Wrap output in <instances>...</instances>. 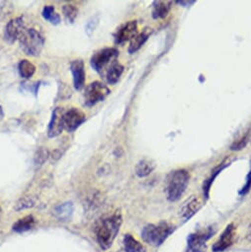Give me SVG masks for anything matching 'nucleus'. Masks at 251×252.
Returning <instances> with one entry per match:
<instances>
[{
    "mask_svg": "<svg viewBox=\"0 0 251 252\" xmlns=\"http://www.w3.org/2000/svg\"><path fill=\"white\" fill-rule=\"evenodd\" d=\"M122 225V216L119 213L102 220L96 227V238L99 246L107 250L109 249Z\"/></svg>",
    "mask_w": 251,
    "mask_h": 252,
    "instance_id": "obj_1",
    "label": "nucleus"
},
{
    "mask_svg": "<svg viewBox=\"0 0 251 252\" xmlns=\"http://www.w3.org/2000/svg\"><path fill=\"white\" fill-rule=\"evenodd\" d=\"M189 180L190 175L188 171L184 169H179L171 172L167 177L165 186V193L167 199L170 202L178 201L186 191Z\"/></svg>",
    "mask_w": 251,
    "mask_h": 252,
    "instance_id": "obj_2",
    "label": "nucleus"
},
{
    "mask_svg": "<svg viewBox=\"0 0 251 252\" xmlns=\"http://www.w3.org/2000/svg\"><path fill=\"white\" fill-rule=\"evenodd\" d=\"M19 43L21 49L26 55L31 57H38L44 48L45 37L35 28H26L19 39Z\"/></svg>",
    "mask_w": 251,
    "mask_h": 252,
    "instance_id": "obj_3",
    "label": "nucleus"
},
{
    "mask_svg": "<svg viewBox=\"0 0 251 252\" xmlns=\"http://www.w3.org/2000/svg\"><path fill=\"white\" fill-rule=\"evenodd\" d=\"M174 227L168 222L161 221L158 224H148L142 230V237L147 243L158 246L172 233Z\"/></svg>",
    "mask_w": 251,
    "mask_h": 252,
    "instance_id": "obj_4",
    "label": "nucleus"
},
{
    "mask_svg": "<svg viewBox=\"0 0 251 252\" xmlns=\"http://www.w3.org/2000/svg\"><path fill=\"white\" fill-rule=\"evenodd\" d=\"M119 57V51L115 48H105L96 52L91 60L90 64L92 68L98 73L102 74L106 72L109 67L116 63L117 58Z\"/></svg>",
    "mask_w": 251,
    "mask_h": 252,
    "instance_id": "obj_5",
    "label": "nucleus"
},
{
    "mask_svg": "<svg viewBox=\"0 0 251 252\" xmlns=\"http://www.w3.org/2000/svg\"><path fill=\"white\" fill-rule=\"evenodd\" d=\"M111 93L110 89L100 81L90 83L84 91V105L92 107L97 103L103 101Z\"/></svg>",
    "mask_w": 251,
    "mask_h": 252,
    "instance_id": "obj_6",
    "label": "nucleus"
},
{
    "mask_svg": "<svg viewBox=\"0 0 251 252\" xmlns=\"http://www.w3.org/2000/svg\"><path fill=\"white\" fill-rule=\"evenodd\" d=\"M215 233L212 227L198 230L192 233L188 238V246L186 252H205L207 240Z\"/></svg>",
    "mask_w": 251,
    "mask_h": 252,
    "instance_id": "obj_7",
    "label": "nucleus"
},
{
    "mask_svg": "<svg viewBox=\"0 0 251 252\" xmlns=\"http://www.w3.org/2000/svg\"><path fill=\"white\" fill-rule=\"evenodd\" d=\"M85 120L86 116L81 110L77 108H71L64 112L63 128L67 132L72 133L80 127V126L85 122Z\"/></svg>",
    "mask_w": 251,
    "mask_h": 252,
    "instance_id": "obj_8",
    "label": "nucleus"
},
{
    "mask_svg": "<svg viewBox=\"0 0 251 252\" xmlns=\"http://www.w3.org/2000/svg\"><path fill=\"white\" fill-rule=\"evenodd\" d=\"M25 30H26V26H25L24 18L17 17L7 23L4 31V38L8 43L12 44L15 41L20 39V37L22 36Z\"/></svg>",
    "mask_w": 251,
    "mask_h": 252,
    "instance_id": "obj_9",
    "label": "nucleus"
},
{
    "mask_svg": "<svg viewBox=\"0 0 251 252\" xmlns=\"http://www.w3.org/2000/svg\"><path fill=\"white\" fill-rule=\"evenodd\" d=\"M138 35V24L137 21H130L122 25L119 29H117L114 34L115 43L118 45H122L130 40H133Z\"/></svg>",
    "mask_w": 251,
    "mask_h": 252,
    "instance_id": "obj_10",
    "label": "nucleus"
},
{
    "mask_svg": "<svg viewBox=\"0 0 251 252\" xmlns=\"http://www.w3.org/2000/svg\"><path fill=\"white\" fill-rule=\"evenodd\" d=\"M64 110L63 108L58 107L53 111L52 118L49 124V128H48V137L49 138H56L60 136L63 131L64 130L63 128V115H64Z\"/></svg>",
    "mask_w": 251,
    "mask_h": 252,
    "instance_id": "obj_11",
    "label": "nucleus"
},
{
    "mask_svg": "<svg viewBox=\"0 0 251 252\" xmlns=\"http://www.w3.org/2000/svg\"><path fill=\"white\" fill-rule=\"evenodd\" d=\"M235 236V227L233 224H229L225 227L219 240L214 244L213 251L214 252H221L228 248L234 240Z\"/></svg>",
    "mask_w": 251,
    "mask_h": 252,
    "instance_id": "obj_12",
    "label": "nucleus"
},
{
    "mask_svg": "<svg viewBox=\"0 0 251 252\" xmlns=\"http://www.w3.org/2000/svg\"><path fill=\"white\" fill-rule=\"evenodd\" d=\"M70 71L73 77V85L76 90H80L85 84V67L82 60H76L70 63Z\"/></svg>",
    "mask_w": 251,
    "mask_h": 252,
    "instance_id": "obj_13",
    "label": "nucleus"
},
{
    "mask_svg": "<svg viewBox=\"0 0 251 252\" xmlns=\"http://www.w3.org/2000/svg\"><path fill=\"white\" fill-rule=\"evenodd\" d=\"M202 201L197 197H191L187 200V202L184 203V205L181 208L180 216L183 219V220H190L198 211L202 208Z\"/></svg>",
    "mask_w": 251,
    "mask_h": 252,
    "instance_id": "obj_14",
    "label": "nucleus"
},
{
    "mask_svg": "<svg viewBox=\"0 0 251 252\" xmlns=\"http://www.w3.org/2000/svg\"><path fill=\"white\" fill-rule=\"evenodd\" d=\"M171 1H155L153 4V17L155 19L165 18L171 9Z\"/></svg>",
    "mask_w": 251,
    "mask_h": 252,
    "instance_id": "obj_15",
    "label": "nucleus"
},
{
    "mask_svg": "<svg viewBox=\"0 0 251 252\" xmlns=\"http://www.w3.org/2000/svg\"><path fill=\"white\" fill-rule=\"evenodd\" d=\"M73 211H74L73 204L71 202H66V203L58 205L54 209V215L61 220H69V218H71Z\"/></svg>",
    "mask_w": 251,
    "mask_h": 252,
    "instance_id": "obj_16",
    "label": "nucleus"
},
{
    "mask_svg": "<svg viewBox=\"0 0 251 252\" xmlns=\"http://www.w3.org/2000/svg\"><path fill=\"white\" fill-rule=\"evenodd\" d=\"M151 29H145L142 33L138 34L132 41L129 47V53L130 54H134L136 52H138L144 45L145 43L148 41V39L151 36Z\"/></svg>",
    "mask_w": 251,
    "mask_h": 252,
    "instance_id": "obj_17",
    "label": "nucleus"
},
{
    "mask_svg": "<svg viewBox=\"0 0 251 252\" xmlns=\"http://www.w3.org/2000/svg\"><path fill=\"white\" fill-rule=\"evenodd\" d=\"M123 72H124V66L121 63H119L118 62H116L105 72V77H106L107 82L109 84L117 83L118 80L120 79L121 75L123 74Z\"/></svg>",
    "mask_w": 251,
    "mask_h": 252,
    "instance_id": "obj_18",
    "label": "nucleus"
},
{
    "mask_svg": "<svg viewBox=\"0 0 251 252\" xmlns=\"http://www.w3.org/2000/svg\"><path fill=\"white\" fill-rule=\"evenodd\" d=\"M124 247L126 252H146L145 246L139 242L131 234H126L124 237Z\"/></svg>",
    "mask_w": 251,
    "mask_h": 252,
    "instance_id": "obj_19",
    "label": "nucleus"
},
{
    "mask_svg": "<svg viewBox=\"0 0 251 252\" xmlns=\"http://www.w3.org/2000/svg\"><path fill=\"white\" fill-rule=\"evenodd\" d=\"M156 168V163L149 158H144L136 166V173L139 177L149 176Z\"/></svg>",
    "mask_w": 251,
    "mask_h": 252,
    "instance_id": "obj_20",
    "label": "nucleus"
},
{
    "mask_svg": "<svg viewBox=\"0 0 251 252\" xmlns=\"http://www.w3.org/2000/svg\"><path fill=\"white\" fill-rule=\"evenodd\" d=\"M36 220L33 216H26L13 224V230L16 232H25L34 227Z\"/></svg>",
    "mask_w": 251,
    "mask_h": 252,
    "instance_id": "obj_21",
    "label": "nucleus"
},
{
    "mask_svg": "<svg viewBox=\"0 0 251 252\" xmlns=\"http://www.w3.org/2000/svg\"><path fill=\"white\" fill-rule=\"evenodd\" d=\"M18 71L21 77L31 78L36 72V66L28 60H22L18 64Z\"/></svg>",
    "mask_w": 251,
    "mask_h": 252,
    "instance_id": "obj_22",
    "label": "nucleus"
},
{
    "mask_svg": "<svg viewBox=\"0 0 251 252\" xmlns=\"http://www.w3.org/2000/svg\"><path fill=\"white\" fill-rule=\"evenodd\" d=\"M42 15L45 20L49 21L53 25H58L61 23V16L56 12L53 5H47L42 11Z\"/></svg>",
    "mask_w": 251,
    "mask_h": 252,
    "instance_id": "obj_23",
    "label": "nucleus"
},
{
    "mask_svg": "<svg viewBox=\"0 0 251 252\" xmlns=\"http://www.w3.org/2000/svg\"><path fill=\"white\" fill-rule=\"evenodd\" d=\"M63 12L68 23H73L78 15V9L72 4H66L63 7Z\"/></svg>",
    "mask_w": 251,
    "mask_h": 252,
    "instance_id": "obj_24",
    "label": "nucleus"
},
{
    "mask_svg": "<svg viewBox=\"0 0 251 252\" xmlns=\"http://www.w3.org/2000/svg\"><path fill=\"white\" fill-rule=\"evenodd\" d=\"M35 200L34 198L32 197H25V198H22L21 200L18 201V203L16 204L15 206V210L16 211H22V210H25V209H29V208H32L35 206Z\"/></svg>",
    "mask_w": 251,
    "mask_h": 252,
    "instance_id": "obj_25",
    "label": "nucleus"
},
{
    "mask_svg": "<svg viewBox=\"0 0 251 252\" xmlns=\"http://www.w3.org/2000/svg\"><path fill=\"white\" fill-rule=\"evenodd\" d=\"M222 168H223V166H221V167L220 166L218 169H216V170L213 172L212 176H211L209 179H207V180L205 181V183H204V196H205L206 198L209 197V191H210V188H211L212 183L214 182V179L217 177V175L219 174V172L221 171Z\"/></svg>",
    "mask_w": 251,
    "mask_h": 252,
    "instance_id": "obj_26",
    "label": "nucleus"
},
{
    "mask_svg": "<svg viewBox=\"0 0 251 252\" xmlns=\"http://www.w3.org/2000/svg\"><path fill=\"white\" fill-rule=\"evenodd\" d=\"M98 21H99V19H98L97 16H95V17L93 16L88 20V22L86 23V26H85V31H86V34L88 36H91L92 33L95 31V28L98 24Z\"/></svg>",
    "mask_w": 251,
    "mask_h": 252,
    "instance_id": "obj_27",
    "label": "nucleus"
},
{
    "mask_svg": "<svg viewBox=\"0 0 251 252\" xmlns=\"http://www.w3.org/2000/svg\"><path fill=\"white\" fill-rule=\"evenodd\" d=\"M48 157H49L48 151L45 150V149H40V150L38 151L36 157H35V162H36V164H42V163H44V162L47 160Z\"/></svg>",
    "mask_w": 251,
    "mask_h": 252,
    "instance_id": "obj_28",
    "label": "nucleus"
},
{
    "mask_svg": "<svg viewBox=\"0 0 251 252\" xmlns=\"http://www.w3.org/2000/svg\"><path fill=\"white\" fill-rule=\"evenodd\" d=\"M250 187H251V171L249 172V174H248V176H247V181H246L245 185L243 186V188H242V190H241L240 194H241V195L246 194V193L249 191Z\"/></svg>",
    "mask_w": 251,
    "mask_h": 252,
    "instance_id": "obj_29",
    "label": "nucleus"
},
{
    "mask_svg": "<svg viewBox=\"0 0 251 252\" xmlns=\"http://www.w3.org/2000/svg\"><path fill=\"white\" fill-rule=\"evenodd\" d=\"M247 238H248V240H250L251 241V224L249 225V227H248V231H247Z\"/></svg>",
    "mask_w": 251,
    "mask_h": 252,
    "instance_id": "obj_30",
    "label": "nucleus"
},
{
    "mask_svg": "<svg viewBox=\"0 0 251 252\" xmlns=\"http://www.w3.org/2000/svg\"><path fill=\"white\" fill-rule=\"evenodd\" d=\"M3 116H4V113H3V109L1 107V105H0V121H1L3 119Z\"/></svg>",
    "mask_w": 251,
    "mask_h": 252,
    "instance_id": "obj_31",
    "label": "nucleus"
}]
</instances>
